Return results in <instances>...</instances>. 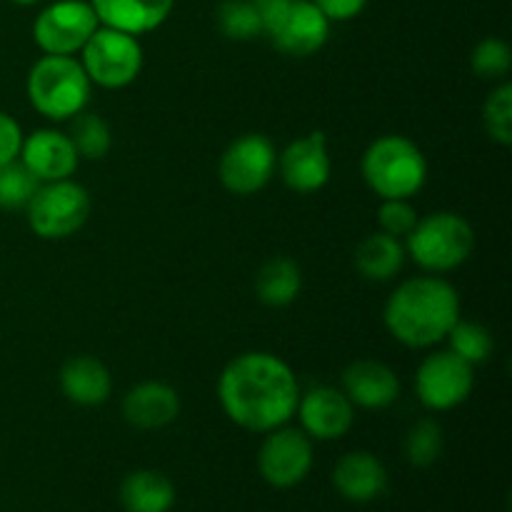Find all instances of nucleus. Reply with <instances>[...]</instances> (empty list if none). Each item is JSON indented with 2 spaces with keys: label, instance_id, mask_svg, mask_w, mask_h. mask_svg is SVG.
I'll return each instance as SVG.
<instances>
[{
  "label": "nucleus",
  "instance_id": "4",
  "mask_svg": "<svg viewBox=\"0 0 512 512\" xmlns=\"http://www.w3.org/2000/svg\"><path fill=\"white\" fill-rule=\"evenodd\" d=\"M93 83L73 55H43L28 73L30 105L43 118L70 120L90 103Z\"/></svg>",
  "mask_w": 512,
  "mask_h": 512
},
{
  "label": "nucleus",
  "instance_id": "28",
  "mask_svg": "<svg viewBox=\"0 0 512 512\" xmlns=\"http://www.w3.org/2000/svg\"><path fill=\"white\" fill-rule=\"evenodd\" d=\"M38 180L20 160L0 165V208L25 210L38 190Z\"/></svg>",
  "mask_w": 512,
  "mask_h": 512
},
{
  "label": "nucleus",
  "instance_id": "15",
  "mask_svg": "<svg viewBox=\"0 0 512 512\" xmlns=\"http://www.w3.org/2000/svg\"><path fill=\"white\" fill-rule=\"evenodd\" d=\"M18 160L35 175L38 183L73 178L80 163L68 133H60L53 128H40L28 138H23Z\"/></svg>",
  "mask_w": 512,
  "mask_h": 512
},
{
  "label": "nucleus",
  "instance_id": "25",
  "mask_svg": "<svg viewBox=\"0 0 512 512\" xmlns=\"http://www.w3.org/2000/svg\"><path fill=\"white\" fill-rule=\"evenodd\" d=\"M215 23L228 40H253L263 35V23L250 0H223L215 10Z\"/></svg>",
  "mask_w": 512,
  "mask_h": 512
},
{
  "label": "nucleus",
  "instance_id": "14",
  "mask_svg": "<svg viewBox=\"0 0 512 512\" xmlns=\"http://www.w3.org/2000/svg\"><path fill=\"white\" fill-rule=\"evenodd\" d=\"M268 38L280 53L293 55V58H310L328 43L330 20L313 0H290L283 20Z\"/></svg>",
  "mask_w": 512,
  "mask_h": 512
},
{
  "label": "nucleus",
  "instance_id": "33",
  "mask_svg": "<svg viewBox=\"0 0 512 512\" xmlns=\"http://www.w3.org/2000/svg\"><path fill=\"white\" fill-rule=\"evenodd\" d=\"M320 10H323L325 18L330 23H345V20H353L368 8V0H313Z\"/></svg>",
  "mask_w": 512,
  "mask_h": 512
},
{
  "label": "nucleus",
  "instance_id": "7",
  "mask_svg": "<svg viewBox=\"0 0 512 512\" xmlns=\"http://www.w3.org/2000/svg\"><path fill=\"white\" fill-rule=\"evenodd\" d=\"M80 65L93 85L108 90L125 88L143 70V48L138 35L98 25L80 50Z\"/></svg>",
  "mask_w": 512,
  "mask_h": 512
},
{
  "label": "nucleus",
  "instance_id": "29",
  "mask_svg": "<svg viewBox=\"0 0 512 512\" xmlns=\"http://www.w3.org/2000/svg\"><path fill=\"white\" fill-rule=\"evenodd\" d=\"M483 123L490 140L508 148L512 145V85L508 80L493 88L483 105Z\"/></svg>",
  "mask_w": 512,
  "mask_h": 512
},
{
  "label": "nucleus",
  "instance_id": "23",
  "mask_svg": "<svg viewBox=\"0 0 512 512\" xmlns=\"http://www.w3.org/2000/svg\"><path fill=\"white\" fill-rule=\"evenodd\" d=\"M300 290H303L300 265L283 255L270 258L255 275V295L268 308H285V305L295 303Z\"/></svg>",
  "mask_w": 512,
  "mask_h": 512
},
{
  "label": "nucleus",
  "instance_id": "24",
  "mask_svg": "<svg viewBox=\"0 0 512 512\" xmlns=\"http://www.w3.org/2000/svg\"><path fill=\"white\" fill-rule=\"evenodd\" d=\"M68 138L73 143L78 158L85 160H100L110 153L113 148V133H110V125L100 118L98 113L85 108L83 113L73 115L70 118V130Z\"/></svg>",
  "mask_w": 512,
  "mask_h": 512
},
{
  "label": "nucleus",
  "instance_id": "9",
  "mask_svg": "<svg viewBox=\"0 0 512 512\" xmlns=\"http://www.w3.org/2000/svg\"><path fill=\"white\" fill-rule=\"evenodd\" d=\"M98 25L100 20L88 0H55L35 18L33 38L45 55H75Z\"/></svg>",
  "mask_w": 512,
  "mask_h": 512
},
{
  "label": "nucleus",
  "instance_id": "3",
  "mask_svg": "<svg viewBox=\"0 0 512 512\" xmlns=\"http://www.w3.org/2000/svg\"><path fill=\"white\" fill-rule=\"evenodd\" d=\"M360 173L380 200H410L428 183V160L405 135H380L365 148Z\"/></svg>",
  "mask_w": 512,
  "mask_h": 512
},
{
  "label": "nucleus",
  "instance_id": "35",
  "mask_svg": "<svg viewBox=\"0 0 512 512\" xmlns=\"http://www.w3.org/2000/svg\"><path fill=\"white\" fill-rule=\"evenodd\" d=\"M10 3H15V5H35V3H40V0H10Z\"/></svg>",
  "mask_w": 512,
  "mask_h": 512
},
{
  "label": "nucleus",
  "instance_id": "32",
  "mask_svg": "<svg viewBox=\"0 0 512 512\" xmlns=\"http://www.w3.org/2000/svg\"><path fill=\"white\" fill-rule=\"evenodd\" d=\"M20 145H23V130L8 113L0 110V165L18 160Z\"/></svg>",
  "mask_w": 512,
  "mask_h": 512
},
{
  "label": "nucleus",
  "instance_id": "30",
  "mask_svg": "<svg viewBox=\"0 0 512 512\" xmlns=\"http://www.w3.org/2000/svg\"><path fill=\"white\" fill-rule=\"evenodd\" d=\"M470 65L483 80H505L512 68V50L503 38H485L470 53Z\"/></svg>",
  "mask_w": 512,
  "mask_h": 512
},
{
  "label": "nucleus",
  "instance_id": "16",
  "mask_svg": "<svg viewBox=\"0 0 512 512\" xmlns=\"http://www.w3.org/2000/svg\"><path fill=\"white\" fill-rule=\"evenodd\" d=\"M345 398L365 410H385L400 398V380L390 365L380 360H355L343 370Z\"/></svg>",
  "mask_w": 512,
  "mask_h": 512
},
{
  "label": "nucleus",
  "instance_id": "12",
  "mask_svg": "<svg viewBox=\"0 0 512 512\" xmlns=\"http://www.w3.org/2000/svg\"><path fill=\"white\" fill-rule=\"evenodd\" d=\"M278 170L283 183L295 193H318L328 185L333 163H330L328 135L313 130L303 138L293 140L278 155Z\"/></svg>",
  "mask_w": 512,
  "mask_h": 512
},
{
  "label": "nucleus",
  "instance_id": "31",
  "mask_svg": "<svg viewBox=\"0 0 512 512\" xmlns=\"http://www.w3.org/2000/svg\"><path fill=\"white\" fill-rule=\"evenodd\" d=\"M380 230L393 238H408L410 230L418 223V213L410 205V200H383L378 210Z\"/></svg>",
  "mask_w": 512,
  "mask_h": 512
},
{
  "label": "nucleus",
  "instance_id": "10",
  "mask_svg": "<svg viewBox=\"0 0 512 512\" xmlns=\"http://www.w3.org/2000/svg\"><path fill=\"white\" fill-rule=\"evenodd\" d=\"M473 385V365L460 360L450 350L428 355L415 373L418 400L433 413H445L463 405L473 393Z\"/></svg>",
  "mask_w": 512,
  "mask_h": 512
},
{
  "label": "nucleus",
  "instance_id": "17",
  "mask_svg": "<svg viewBox=\"0 0 512 512\" xmlns=\"http://www.w3.org/2000/svg\"><path fill=\"white\" fill-rule=\"evenodd\" d=\"M120 410H123L125 423L133 428L160 430L175 423L180 415V398L170 385L160 380H145L125 393Z\"/></svg>",
  "mask_w": 512,
  "mask_h": 512
},
{
  "label": "nucleus",
  "instance_id": "11",
  "mask_svg": "<svg viewBox=\"0 0 512 512\" xmlns=\"http://www.w3.org/2000/svg\"><path fill=\"white\" fill-rule=\"evenodd\" d=\"M313 468V440L300 428H280L265 433L258 450V470L268 485L278 490L295 488Z\"/></svg>",
  "mask_w": 512,
  "mask_h": 512
},
{
  "label": "nucleus",
  "instance_id": "2",
  "mask_svg": "<svg viewBox=\"0 0 512 512\" xmlns=\"http://www.w3.org/2000/svg\"><path fill=\"white\" fill-rule=\"evenodd\" d=\"M458 320V290L438 275H420L400 283L383 310L388 333L413 350L443 343Z\"/></svg>",
  "mask_w": 512,
  "mask_h": 512
},
{
  "label": "nucleus",
  "instance_id": "21",
  "mask_svg": "<svg viewBox=\"0 0 512 512\" xmlns=\"http://www.w3.org/2000/svg\"><path fill=\"white\" fill-rule=\"evenodd\" d=\"M120 505L125 512H170L175 505V485L158 470H135L120 485Z\"/></svg>",
  "mask_w": 512,
  "mask_h": 512
},
{
  "label": "nucleus",
  "instance_id": "1",
  "mask_svg": "<svg viewBox=\"0 0 512 512\" xmlns=\"http://www.w3.org/2000/svg\"><path fill=\"white\" fill-rule=\"evenodd\" d=\"M298 398L300 385L290 365L263 350L233 358L218 378L220 408L238 428L250 433L265 435L288 425Z\"/></svg>",
  "mask_w": 512,
  "mask_h": 512
},
{
  "label": "nucleus",
  "instance_id": "34",
  "mask_svg": "<svg viewBox=\"0 0 512 512\" xmlns=\"http://www.w3.org/2000/svg\"><path fill=\"white\" fill-rule=\"evenodd\" d=\"M255 5L260 15V23H263V35H270L278 23L283 20L285 10H288L290 0H250Z\"/></svg>",
  "mask_w": 512,
  "mask_h": 512
},
{
  "label": "nucleus",
  "instance_id": "22",
  "mask_svg": "<svg viewBox=\"0 0 512 512\" xmlns=\"http://www.w3.org/2000/svg\"><path fill=\"white\" fill-rule=\"evenodd\" d=\"M353 263L365 280L388 283L403 270L405 245L400 243V238H393V235L380 230V233L360 240V245L355 248Z\"/></svg>",
  "mask_w": 512,
  "mask_h": 512
},
{
  "label": "nucleus",
  "instance_id": "20",
  "mask_svg": "<svg viewBox=\"0 0 512 512\" xmlns=\"http://www.w3.org/2000/svg\"><path fill=\"white\" fill-rule=\"evenodd\" d=\"M60 390L70 403L80 408L103 405L113 393V375L103 360L93 355H75L60 368Z\"/></svg>",
  "mask_w": 512,
  "mask_h": 512
},
{
  "label": "nucleus",
  "instance_id": "19",
  "mask_svg": "<svg viewBox=\"0 0 512 512\" xmlns=\"http://www.w3.org/2000/svg\"><path fill=\"white\" fill-rule=\"evenodd\" d=\"M100 25L145 35L158 30L170 18L175 0H90Z\"/></svg>",
  "mask_w": 512,
  "mask_h": 512
},
{
  "label": "nucleus",
  "instance_id": "27",
  "mask_svg": "<svg viewBox=\"0 0 512 512\" xmlns=\"http://www.w3.org/2000/svg\"><path fill=\"white\" fill-rule=\"evenodd\" d=\"M445 340L450 343V353H455L460 360L473 365V368L485 363L490 353H493V335H490V330L480 323H470V320H458L450 328Z\"/></svg>",
  "mask_w": 512,
  "mask_h": 512
},
{
  "label": "nucleus",
  "instance_id": "6",
  "mask_svg": "<svg viewBox=\"0 0 512 512\" xmlns=\"http://www.w3.org/2000/svg\"><path fill=\"white\" fill-rule=\"evenodd\" d=\"M90 208L93 203H90L88 190L68 178L55 180V183H40L25 213H28L30 228L38 238L65 240L88 223Z\"/></svg>",
  "mask_w": 512,
  "mask_h": 512
},
{
  "label": "nucleus",
  "instance_id": "5",
  "mask_svg": "<svg viewBox=\"0 0 512 512\" xmlns=\"http://www.w3.org/2000/svg\"><path fill=\"white\" fill-rule=\"evenodd\" d=\"M405 240V253H410V258L430 275L460 268L475 250L473 225L463 215L448 210L418 218Z\"/></svg>",
  "mask_w": 512,
  "mask_h": 512
},
{
  "label": "nucleus",
  "instance_id": "8",
  "mask_svg": "<svg viewBox=\"0 0 512 512\" xmlns=\"http://www.w3.org/2000/svg\"><path fill=\"white\" fill-rule=\"evenodd\" d=\"M278 168V150L263 133H245L220 155V183L233 195H255L270 183Z\"/></svg>",
  "mask_w": 512,
  "mask_h": 512
},
{
  "label": "nucleus",
  "instance_id": "18",
  "mask_svg": "<svg viewBox=\"0 0 512 512\" xmlns=\"http://www.w3.org/2000/svg\"><path fill=\"white\" fill-rule=\"evenodd\" d=\"M333 485L350 503H373L388 488V470L373 453L353 450L335 463Z\"/></svg>",
  "mask_w": 512,
  "mask_h": 512
},
{
  "label": "nucleus",
  "instance_id": "13",
  "mask_svg": "<svg viewBox=\"0 0 512 512\" xmlns=\"http://www.w3.org/2000/svg\"><path fill=\"white\" fill-rule=\"evenodd\" d=\"M295 415L303 425L300 430L310 440H340L353 428L355 405L345 398L340 388L313 385L305 393H300Z\"/></svg>",
  "mask_w": 512,
  "mask_h": 512
},
{
  "label": "nucleus",
  "instance_id": "26",
  "mask_svg": "<svg viewBox=\"0 0 512 512\" xmlns=\"http://www.w3.org/2000/svg\"><path fill=\"white\" fill-rule=\"evenodd\" d=\"M443 448V428L430 418L418 420V423L408 430V435H405V458H408V463L415 465V468H430V465L438 463L440 455H443Z\"/></svg>",
  "mask_w": 512,
  "mask_h": 512
}]
</instances>
